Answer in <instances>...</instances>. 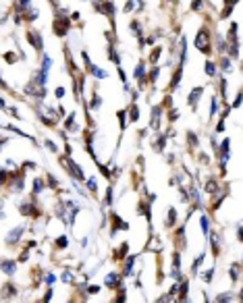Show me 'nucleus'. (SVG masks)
<instances>
[{"label":"nucleus","instance_id":"obj_1","mask_svg":"<svg viewBox=\"0 0 243 303\" xmlns=\"http://www.w3.org/2000/svg\"><path fill=\"white\" fill-rule=\"evenodd\" d=\"M195 48L202 50L204 54L210 52V38H208V31H206V29H202V31L198 33V38H195Z\"/></svg>","mask_w":243,"mask_h":303},{"label":"nucleus","instance_id":"obj_2","mask_svg":"<svg viewBox=\"0 0 243 303\" xmlns=\"http://www.w3.org/2000/svg\"><path fill=\"white\" fill-rule=\"evenodd\" d=\"M67 164H69V168H71V174L73 176H77V179H83V170H81L79 166L73 162V160H67Z\"/></svg>","mask_w":243,"mask_h":303},{"label":"nucleus","instance_id":"obj_3","mask_svg":"<svg viewBox=\"0 0 243 303\" xmlns=\"http://www.w3.org/2000/svg\"><path fill=\"white\" fill-rule=\"evenodd\" d=\"M202 91H204V87H195V89L191 91V96H189V104H191V106H195V102L202 98Z\"/></svg>","mask_w":243,"mask_h":303},{"label":"nucleus","instance_id":"obj_4","mask_svg":"<svg viewBox=\"0 0 243 303\" xmlns=\"http://www.w3.org/2000/svg\"><path fill=\"white\" fill-rule=\"evenodd\" d=\"M27 38H29V42L33 44L38 50L42 48V38H40V33H36V31H29V36H27Z\"/></svg>","mask_w":243,"mask_h":303},{"label":"nucleus","instance_id":"obj_5","mask_svg":"<svg viewBox=\"0 0 243 303\" xmlns=\"http://www.w3.org/2000/svg\"><path fill=\"white\" fill-rule=\"evenodd\" d=\"M15 268H17V266H15V262H10V260H4V262H2V270H4L6 274H13V272H15Z\"/></svg>","mask_w":243,"mask_h":303},{"label":"nucleus","instance_id":"obj_6","mask_svg":"<svg viewBox=\"0 0 243 303\" xmlns=\"http://www.w3.org/2000/svg\"><path fill=\"white\" fill-rule=\"evenodd\" d=\"M158 125H160V110L154 108V112H152V127L158 129Z\"/></svg>","mask_w":243,"mask_h":303},{"label":"nucleus","instance_id":"obj_7","mask_svg":"<svg viewBox=\"0 0 243 303\" xmlns=\"http://www.w3.org/2000/svg\"><path fill=\"white\" fill-rule=\"evenodd\" d=\"M181 77H183V71L179 69V71L175 73V77H172V81H170V89H177V85H179V81H181Z\"/></svg>","mask_w":243,"mask_h":303},{"label":"nucleus","instance_id":"obj_8","mask_svg":"<svg viewBox=\"0 0 243 303\" xmlns=\"http://www.w3.org/2000/svg\"><path fill=\"white\" fill-rule=\"evenodd\" d=\"M21 233H23V226H19V228H15V230H10V235H8V243H13V241H17Z\"/></svg>","mask_w":243,"mask_h":303},{"label":"nucleus","instance_id":"obj_9","mask_svg":"<svg viewBox=\"0 0 243 303\" xmlns=\"http://www.w3.org/2000/svg\"><path fill=\"white\" fill-rule=\"evenodd\" d=\"M117 280H119V276H117L114 272H110V274L106 276V287H112V284H117Z\"/></svg>","mask_w":243,"mask_h":303},{"label":"nucleus","instance_id":"obj_10","mask_svg":"<svg viewBox=\"0 0 243 303\" xmlns=\"http://www.w3.org/2000/svg\"><path fill=\"white\" fill-rule=\"evenodd\" d=\"M206 73H208V75H210V77H212V75H214V73H216V67H214V64H212V62H210V60H208V62H206Z\"/></svg>","mask_w":243,"mask_h":303},{"label":"nucleus","instance_id":"obj_11","mask_svg":"<svg viewBox=\"0 0 243 303\" xmlns=\"http://www.w3.org/2000/svg\"><path fill=\"white\" fill-rule=\"evenodd\" d=\"M218 110V100L216 98H212V106H210V116H214V112Z\"/></svg>","mask_w":243,"mask_h":303},{"label":"nucleus","instance_id":"obj_12","mask_svg":"<svg viewBox=\"0 0 243 303\" xmlns=\"http://www.w3.org/2000/svg\"><path fill=\"white\" fill-rule=\"evenodd\" d=\"M129 116H131V123H135V121H137V116H139V112H137V106H133V108H131Z\"/></svg>","mask_w":243,"mask_h":303},{"label":"nucleus","instance_id":"obj_13","mask_svg":"<svg viewBox=\"0 0 243 303\" xmlns=\"http://www.w3.org/2000/svg\"><path fill=\"white\" fill-rule=\"evenodd\" d=\"M94 75H96V77H100V79H104V77H106V73H104L102 69H98V67H94Z\"/></svg>","mask_w":243,"mask_h":303},{"label":"nucleus","instance_id":"obj_14","mask_svg":"<svg viewBox=\"0 0 243 303\" xmlns=\"http://www.w3.org/2000/svg\"><path fill=\"white\" fill-rule=\"evenodd\" d=\"M202 262H204V253H202V256H200L195 262H193V272H195V274H198V268H200V264H202Z\"/></svg>","mask_w":243,"mask_h":303},{"label":"nucleus","instance_id":"obj_15","mask_svg":"<svg viewBox=\"0 0 243 303\" xmlns=\"http://www.w3.org/2000/svg\"><path fill=\"white\" fill-rule=\"evenodd\" d=\"M42 189H44V187H42V181H40V179H38V181H33V191H36V193H40Z\"/></svg>","mask_w":243,"mask_h":303},{"label":"nucleus","instance_id":"obj_16","mask_svg":"<svg viewBox=\"0 0 243 303\" xmlns=\"http://www.w3.org/2000/svg\"><path fill=\"white\" fill-rule=\"evenodd\" d=\"M229 301H231V295H229V293H227V295H220V297H218V303H229Z\"/></svg>","mask_w":243,"mask_h":303},{"label":"nucleus","instance_id":"obj_17","mask_svg":"<svg viewBox=\"0 0 243 303\" xmlns=\"http://www.w3.org/2000/svg\"><path fill=\"white\" fill-rule=\"evenodd\" d=\"M135 77H137V79H141V77H143V64H139V67H137V71H135Z\"/></svg>","mask_w":243,"mask_h":303},{"label":"nucleus","instance_id":"obj_18","mask_svg":"<svg viewBox=\"0 0 243 303\" xmlns=\"http://www.w3.org/2000/svg\"><path fill=\"white\" fill-rule=\"evenodd\" d=\"M100 102H102V100H100V96H94V100H91V108H98V106H100Z\"/></svg>","mask_w":243,"mask_h":303},{"label":"nucleus","instance_id":"obj_19","mask_svg":"<svg viewBox=\"0 0 243 303\" xmlns=\"http://www.w3.org/2000/svg\"><path fill=\"white\" fill-rule=\"evenodd\" d=\"M87 187H89V191H96L98 187H96V179H89L87 181Z\"/></svg>","mask_w":243,"mask_h":303},{"label":"nucleus","instance_id":"obj_20","mask_svg":"<svg viewBox=\"0 0 243 303\" xmlns=\"http://www.w3.org/2000/svg\"><path fill=\"white\" fill-rule=\"evenodd\" d=\"M206 189H208L210 193H214V191H216V183H214V181H208V187H206Z\"/></svg>","mask_w":243,"mask_h":303},{"label":"nucleus","instance_id":"obj_21","mask_svg":"<svg viewBox=\"0 0 243 303\" xmlns=\"http://www.w3.org/2000/svg\"><path fill=\"white\" fill-rule=\"evenodd\" d=\"M158 56H160V48H156V50L152 52V62H156V60H158Z\"/></svg>","mask_w":243,"mask_h":303},{"label":"nucleus","instance_id":"obj_22","mask_svg":"<svg viewBox=\"0 0 243 303\" xmlns=\"http://www.w3.org/2000/svg\"><path fill=\"white\" fill-rule=\"evenodd\" d=\"M202 228H204V233H208V218L202 216Z\"/></svg>","mask_w":243,"mask_h":303},{"label":"nucleus","instance_id":"obj_23","mask_svg":"<svg viewBox=\"0 0 243 303\" xmlns=\"http://www.w3.org/2000/svg\"><path fill=\"white\" fill-rule=\"evenodd\" d=\"M67 243H69V241H67V237H62V239H58V247H67Z\"/></svg>","mask_w":243,"mask_h":303},{"label":"nucleus","instance_id":"obj_24","mask_svg":"<svg viewBox=\"0 0 243 303\" xmlns=\"http://www.w3.org/2000/svg\"><path fill=\"white\" fill-rule=\"evenodd\" d=\"M62 280H67V282H71V280H73V276H71V272H65V274H62Z\"/></svg>","mask_w":243,"mask_h":303},{"label":"nucleus","instance_id":"obj_25","mask_svg":"<svg viewBox=\"0 0 243 303\" xmlns=\"http://www.w3.org/2000/svg\"><path fill=\"white\" fill-rule=\"evenodd\" d=\"M229 67H231V62H229V58H224V60H222V69L229 71Z\"/></svg>","mask_w":243,"mask_h":303},{"label":"nucleus","instance_id":"obj_26","mask_svg":"<svg viewBox=\"0 0 243 303\" xmlns=\"http://www.w3.org/2000/svg\"><path fill=\"white\" fill-rule=\"evenodd\" d=\"M62 96H65V87H58L56 89V98H62Z\"/></svg>","mask_w":243,"mask_h":303},{"label":"nucleus","instance_id":"obj_27","mask_svg":"<svg viewBox=\"0 0 243 303\" xmlns=\"http://www.w3.org/2000/svg\"><path fill=\"white\" fill-rule=\"evenodd\" d=\"M46 147H50V150H52V152H56V145H54V143H52V141H48V139H46Z\"/></svg>","mask_w":243,"mask_h":303},{"label":"nucleus","instance_id":"obj_28","mask_svg":"<svg viewBox=\"0 0 243 303\" xmlns=\"http://www.w3.org/2000/svg\"><path fill=\"white\" fill-rule=\"evenodd\" d=\"M123 301H125V293H123V291H121V295L117 297V301H114V303H123Z\"/></svg>","mask_w":243,"mask_h":303},{"label":"nucleus","instance_id":"obj_29","mask_svg":"<svg viewBox=\"0 0 243 303\" xmlns=\"http://www.w3.org/2000/svg\"><path fill=\"white\" fill-rule=\"evenodd\" d=\"M46 282H48V284H52V282H54V276H52V274H48V276H46Z\"/></svg>","mask_w":243,"mask_h":303},{"label":"nucleus","instance_id":"obj_30","mask_svg":"<svg viewBox=\"0 0 243 303\" xmlns=\"http://www.w3.org/2000/svg\"><path fill=\"white\" fill-rule=\"evenodd\" d=\"M239 239H241V241H243V228H241V230H239Z\"/></svg>","mask_w":243,"mask_h":303},{"label":"nucleus","instance_id":"obj_31","mask_svg":"<svg viewBox=\"0 0 243 303\" xmlns=\"http://www.w3.org/2000/svg\"><path fill=\"white\" fill-rule=\"evenodd\" d=\"M241 299H243V291H241Z\"/></svg>","mask_w":243,"mask_h":303}]
</instances>
